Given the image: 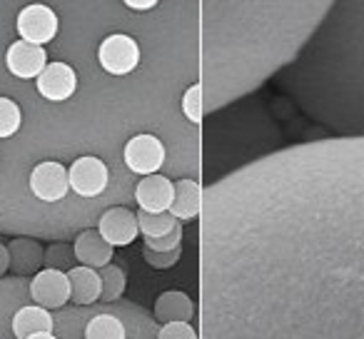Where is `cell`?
Listing matches in <instances>:
<instances>
[{
  "mask_svg": "<svg viewBox=\"0 0 364 339\" xmlns=\"http://www.w3.org/2000/svg\"><path fill=\"white\" fill-rule=\"evenodd\" d=\"M200 215L203 339H364V135L259 157Z\"/></svg>",
  "mask_w": 364,
  "mask_h": 339,
  "instance_id": "cell-1",
  "label": "cell"
},
{
  "mask_svg": "<svg viewBox=\"0 0 364 339\" xmlns=\"http://www.w3.org/2000/svg\"><path fill=\"white\" fill-rule=\"evenodd\" d=\"M329 0H203V92L210 107L247 92L284 63Z\"/></svg>",
  "mask_w": 364,
  "mask_h": 339,
  "instance_id": "cell-2",
  "label": "cell"
},
{
  "mask_svg": "<svg viewBox=\"0 0 364 339\" xmlns=\"http://www.w3.org/2000/svg\"><path fill=\"white\" fill-rule=\"evenodd\" d=\"M142 63V48L127 33H112L97 48V65L110 77H130Z\"/></svg>",
  "mask_w": 364,
  "mask_h": 339,
  "instance_id": "cell-3",
  "label": "cell"
},
{
  "mask_svg": "<svg viewBox=\"0 0 364 339\" xmlns=\"http://www.w3.org/2000/svg\"><path fill=\"white\" fill-rule=\"evenodd\" d=\"M167 160V147L152 132H140V135H132L130 140L122 147V165L127 167V173L140 175H157L162 170Z\"/></svg>",
  "mask_w": 364,
  "mask_h": 339,
  "instance_id": "cell-4",
  "label": "cell"
},
{
  "mask_svg": "<svg viewBox=\"0 0 364 339\" xmlns=\"http://www.w3.org/2000/svg\"><path fill=\"white\" fill-rule=\"evenodd\" d=\"M68 178L80 200H97L110 188V165L97 155H80L68 167Z\"/></svg>",
  "mask_w": 364,
  "mask_h": 339,
  "instance_id": "cell-5",
  "label": "cell"
},
{
  "mask_svg": "<svg viewBox=\"0 0 364 339\" xmlns=\"http://www.w3.org/2000/svg\"><path fill=\"white\" fill-rule=\"evenodd\" d=\"M28 193L33 200L43 205H58L65 203L70 193V178H68V167L58 160H43L28 175Z\"/></svg>",
  "mask_w": 364,
  "mask_h": 339,
  "instance_id": "cell-6",
  "label": "cell"
},
{
  "mask_svg": "<svg viewBox=\"0 0 364 339\" xmlns=\"http://www.w3.org/2000/svg\"><path fill=\"white\" fill-rule=\"evenodd\" d=\"M80 90V75L77 70L65 60H53L46 65V70L38 75L36 92L43 102L50 105H65Z\"/></svg>",
  "mask_w": 364,
  "mask_h": 339,
  "instance_id": "cell-7",
  "label": "cell"
},
{
  "mask_svg": "<svg viewBox=\"0 0 364 339\" xmlns=\"http://www.w3.org/2000/svg\"><path fill=\"white\" fill-rule=\"evenodd\" d=\"M16 33L21 36V41L46 48L60 33V18L46 3H31V6H26L18 13Z\"/></svg>",
  "mask_w": 364,
  "mask_h": 339,
  "instance_id": "cell-8",
  "label": "cell"
},
{
  "mask_svg": "<svg viewBox=\"0 0 364 339\" xmlns=\"http://www.w3.org/2000/svg\"><path fill=\"white\" fill-rule=\"evenodd\" d=\"M48 65V50L26 41H16L6 50V70L16 80H38Z\"/></svg>",
  "mask_w": 364,
  "mask_h": 339,
  "instance_id": "cell-9",
  "label": "cell"
},
{
  "mask_svg": "<svg viewBox=\"0 0 364 339\" xmlns=\"http://www.w3.org/2000/svg\"><path fill=\"white\" fill-rule=\"evenodd\" d=\"M31 297L38 307L46 309H60L70 302V282H68V272L60 269H41L36 277L31 279Z\"/></svg>",
  "mask_w": 364,
  "mask_h": 339,
  "instance_id": "cell-10",
  "label": "cell"
},
{
  "mask_svg": "<svg viewBox=\"0 0 364 339\" xmlns=\"http://www.w3.org/2000/svg\"><path fill=\"white\" fill-rule=\"evenodd\" d=\"M97 232L110 242L112 247H127L137 240L140 235V225H137V215L127 208H110L100 215L97 220Z\"/></svg>",
  "mask_w": 364,
  "mask_h": 339,
  "instance_id": "cell-11",
  "label": "cell"
},
{
  "mask_svg": "<svg viewBox=\"0 0 364 339\" xmlns=\"http://www.w3.org/2000/svg\"><path fill=\"white\" fill-rule=\"evenodd\" d=\"M175 183L167 175H147L135 185V203L145 212H170Z\"/></svg>",
  "mask_w": 364,
  "mask_h": 339,
  "instance_id": "cell-12",
  "label": "cell"
},
{
  "mask_svg": "<svg viewBox=\"0 0 364 339\" xmlns=\"http://www.w3.org/2000/svg\"><path fill=\"white\" fill-rule=\"evenodd\" d=\"M73 249H75L77 262H82L85 267L92 269H102L107 264H112V252H115V247L110 242H105V237L97 230H82V232H77Z\"/></svg>",
  "mask_w": 364,
  "mask_h": 339,
  "instance_id": "cell-13",
  "label": "cell"
},
{
  "mask_svg": "<svg viewBox=\"0 0 364 339\" xmlns=\"http://www.w3.org/2000/svg\"><path fill=\"white\" fill-rule=\"evenodd\" d=\"M203 212V188L198 180L193 178H180L175 183V198L170 205V215L177 222H190L198 220Z\"/></svg>",
  "mask_w": 364,
  "mask_h": 339,
  "instance_id": "cell-14",
  "label": "cell"
},
{
  "mask_svg": "<svg viewBox=\"0 0 364 339\" xmlns=\"http://www.w3.org/2000/svg\"><path fill=\"white\" fill-rule=\"evenodd\" d=\"M8 252H11V269L23 277H28V274L36 277L43 267V259H46V249L33 237H16L8 244Z\"/></svg>",
  "mask_w": 364,
  "mask_h": 339,
  "instance_id": "cell-15",
  "label": "cell"
},
{
  "mask_svg": "<svg viewBox=\"0 0 364 339\" xmlns=\"http://www.w3.org/2000/svg\"><path fill=\"white\" fill-rule=\"evenodd\" d=\"M155 319L162 324L170 322H190L195 317V302L180 289H170V292H162L160 297L155 299Z\"/></svg>",
  "mask_w": 364,
  "mask_h": 339,
  "instance_id": "cell-16",
  "label": "cell"
},
{
  "mask_svg": "<svg viewBox=\"0 0 364 339\" xmlns=\"http://www.w3.org/2000/svg\"><path fill=\"white\" fill-rule=\"evenodd\" d=\"M68 282H70V299L75 304H95L100 302V289H102V282H100V272L92 267H73L68 269Z\"/></svg>",
  "mask_w": 364,
  "mask_h": 339,
  "instance_id": "cell-17",
  "label": "cell"
},
{
  "mask_svg": "<svg viewBox=\"0 0 364 339\" xmlns=\"http://www.w3.org/2000/svg\"><path fill=\"white\" fill-rule=\"evenodd\" d=\"M55 327V319L48 312L46 307H38V304H26L13 314V334L18 339H28L33 334L53 332Z\"/></svg>",
  "mask_w": 364,
  "mask_h": 339,
  "instance_id": "cell-18",
  "label": "cell"
},
{
  "mask_svg": "<svg viewBox=\"0 0 364 339\" xmlns=\"http://www.w3.org/2000/svg\"><path fill=\"white\" fill-rule=\"evenodd\" d=\"M85 339H127V329L115 314H95L85 324Z\"/></svg>",
  "mask_w": 364,
  "mask_h": 339,
  "instance_id": "cell-19",
  "label": "cell"
},
{
  "mask_svg": "<svg viewBox=\"0 0 364 339\" xmlns=\"http://www.w3.org/2000/svg\"><path fill=\"white\" fill-rule=\"evenodd\" d=\"M23 130V107L13 97L0 95V140H13Z\"/></svg>",
  "mask_w": 364,
  "mask_h": 339,
  "instance_id": "cell-20",
  "label": "cell"
},
{
  "mask_svg": "<svg viewBox=\"0 0 364 339\" xmlns=\"http://www.w3.org/2000/svg\"><path fill=\"white\" fill-rule=\"evenodd\" d=\"M137 225H140L142 237H162V235L172 232L177 227V220L170 212H137Z\"/></svg>",
  "mask_w": 364,
  "mask_h": 339,
  "instance_id": "cell-21",
  "label": "cell"
},
{
  "mask_svg": "<svg viewBox=\"0 0 364 339\" xmlns=\"http://www.w3.org/2000/svg\"><path fill=\"white\" fill-rule=\"evenodd\" d=\"M100 302H115V299H120L125 294L127 279L122 267H117V264H107V267L100 269Z\"/></svg>",
  "mask_w": 364,
  "mask_h": 339,
  "instance_id": "cell-22",
  "label": "cell"
},
{
  "mask_svg": "<svg viewBox=\"0 0 364 339\" xmlns=\"http://www.w3.org/2000/svg\"><path fill=\"white\" fill-rule=\"evenodd\" d=\"M203 82H193L188 90L182 92V102H180V110H182V117L190 122L193 127H200L203 125Z\"/></svg>",
  "mask_w": 364,
  "mask_h": 339,
  "instance_id": "cell-23",
  "label": "cell"
},
{
  "mask_svg": "<svg viewBox=\"0 0 364 339\" xmlns=\"http://www.w3.org/2000/svg\"><path fill=\"white\" fill-rule=\"evenodd\" d=\"M77 262L75 257V249H73V244L68 242H53L50 247L46 249V259H43V264H46L48 269H60V272H68V269H73Z\"/></svg>",
  "mask_w": 364,
  "mask_h": 339,
  "instance_id": "cell-24",
  "label": "cell"
},
{
  "mask_svg": "<svg viewBox=\"0 0 364 339\" xmlns=\"http://www.w3.org/2000/svg\"><path fill=\"white\" fill-rule=\"evenodd\" d=\"M142 257H145V262L150 264L152 269H170L175 267L177 262H180L182 257V247L177 249H170V252H155V249H142Z\"/></svg>",
  "mask_w": 364,
  "mask_h": 339,
  "instance_id": "cell-25",
  "label": "cell"
},
{
  "mask_svg": "<svg viewBox=\"0 0 364 339\" xmlns=\"http://www.w3.org/2000/svg\"><path fill=\"white\" fill-rule=\"evenodd\" d=\"M145 247L155 249V252H170V249L182 247V225H177L172 232L162 235V237H145Z\"/></svg>",
  "mask_w": 364,
  "mask_h": 339,
  "instance_id": "cell-26",
  "label": "cell"
},
{
  "mask_svg": "<svg viewBox=\"0 0 364 339\" xmlns=\"http://www.w3.org/2000/svg\"><path fill=\"white\" fill-rule=\"evenodd\" d=\"M157 339H200V334L190 322H170L162 324Z\"/></svg>",
  "mask_w": 364,
  "mask_h": 339,
  "instance_id": "cell-27",
  "label": "cell"
},
{
  "mask_svg": "<svg viewBox=\"0 0 364 339\" xmlns=\"http://www.w3.org/2000/svg\"><path fill=\"white\" fill-rule=\"evenodd\" d=\"M160 3L162 0H122V6L132 13H150V11H155Z\"/></svg>",
  "mask_w": 364,
  "mask_h": 339,
  "instance_id": "cell-28",
  "label": "cell"
},
{
  "mask_svg": "<svg viewBox=\"0 0 364 339\" xmlns=\"http://www.w3.org/2000/svg\"><path fill=\"white\" fill-rule=\"evenodd\" d=\"M11 269V252H8V247L3 242H0V277Z\"/></svg>",
  "mask_w": 364,
  "mask_h": 339,
  "instance_id": "cell-29",
  "label": "cell"
},
{
  "mask_svg": "<svg viewBox=\"0 0 364 339\" xmlns=\"http://www.w3.org/2000/svg\"><path fill=\"white\" fill-rule=\"evenodd\" d=\"M28 339H58L53 332H43V334H33V337H28Z\"/></svg>",
  "mask_w": 364,
  "mask_h": 339,
  "instance_id": "cell-30",
  "label": "cell"
}]
</instances>
